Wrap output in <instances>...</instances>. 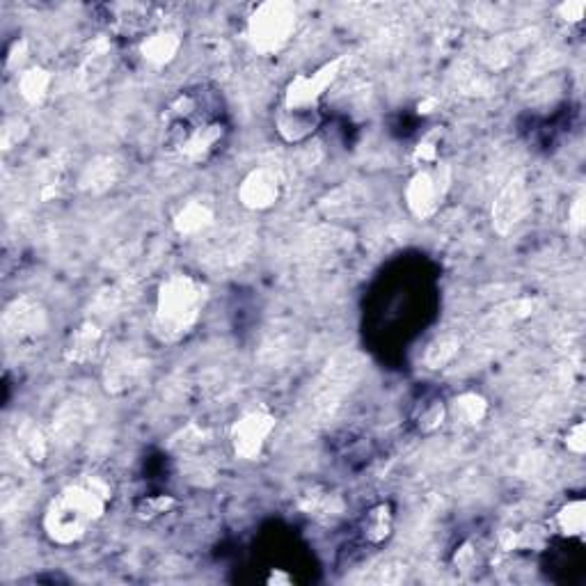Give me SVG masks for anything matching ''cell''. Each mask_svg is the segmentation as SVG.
<instances>
[{
    "label": "cell",
    "mask_w": 586,
    "mask_h": 586,
    "mask_svg": "<svg viewBox=\"0 0 586 586\" xmlns=\"http://www.w3.org/2000/svg\"><path fill=\"white\" fill-rule=\"evenodd\" d=\"M113 488L97 474H81L53 497L44 511V534L55 545H76L106 516Z\"/></svg>",
    "instance_id": "obj_1"
},
{
    "label": "cell",
    "mask_w": 586,
    "mask_h": 586,
    "mask_svg": "<svg viewBox=\"0 0 586 586\" xmlns=\"http://www.w3.org/2000/svg\"><path fill=\"white\" fill-rule=\"evenodd\" d=\"M209 303V287L200 277L174 273L156 291L152 330L158 342L177 344L200 323Z\"/></svg>",
    "instance_id": "obj_2"
},
{
    "label": "cell",
    "mask_w": 586,
    "mask_h": 586,
    "mask_svg": "<svg viewBox=\"0 0 586 586\" xmlns=\"http://www.w3.org/2000/svg\"><path fill=\"white\" fill-rule=\"evenodd\" d=\"M220 117H223V97L218 90L209 85L181 90L163 113L165 142L174 152L190 131L209 122H220Z\"/></svg>",
    "instance_id": "obj_3"
},
{
    "label": "cell",
    "mask_w": 586,
    "mask_h": 586,
    "mask_svg": "<svg viewBox=\"0 0 586 586\" xmlns=\"http://www.w3.org/2000/svg\"><path fill=\"white\" fill-rule=\"evenodd\" d=\"M298 7L289 0H268L255 7L250 14L245 37L252 49L261 55H275L287 49V44L296 35Z\"/></svg>",
    "instance_id": "obj_4"
},
{
    "label": "cell",
    "mask_w": 586,
    "mask_h": 586,
    "mask_svg": "<svg viewBox=\"0 0 586 586\" xmlns=\"http://www.w3.org/2000/svg\"><path fill=\"white\" fill-rule=\"evenodd\" d=\"M346 65V58H335L330 62H323L310 74L293 76L289 85L284 87L282 106L289 108H319V101L326 97V92L337 83L342 76V69Z\"/></svg>",
    "instance_id": "obj_5"
},
{
    "label": "cell",
    "mask_w": 586,
    "mask_h": 586,
    "mask_svg": "<svg viewBox=\"0 0 586 586\" xmlns=\"http://www.w3.org/2000/svg\"><path fill=\"white\" fill-rule=\"evenodd\" d=\"M449 188V170L440 163L435 168H422L410 177L406 186V207L417 220H429L438 213Z\"/></svg>",
    "instance_id": "obj_6"
},
{
    "label": "cell",
    "mask_w": 586,
    "mask_h": 586,
    "mask_svg": "<svg viewBox=\"0 0 586 586\" xmlns=\"http://www.w3.org/2000/svg\"><path fill=\"white\" fill-rule=\"evenodd\" d=\"M3 335L7 342L23 344L39 339L49 328V314H46V307L42 300L33 296H21L14 298L10 305L5 307L3 312Z\"/></svg>",
    "instance_id": "obj_7"
},
{
    "label": "cell",
    "mask_w": 586,
    "mask_h": 586,
    "mask_svg": "<svg viewBox=\"0 0 586 586\" xmlns=\"http://www.w3.org/2000/svg\"><path fill=\"white\" fill-rule=\"evenodd\" d=\"M275 424L277 419L266 408L248 410V413L236 419L232 431H229V442H232V451L236 458H241V461H257L268 438L275 431Z\"/></svg>",
    "instance_id": "obj_8"
},
{
    "label": "cell",
    "mask_w": 586,
    "mask_h": 586,
    "mask_svg": "<svg viewBox=\"0 0 586 586\" xmlns=\"http://www.w3.org/2000/svg\"><path fill=\"white\" fill-rule=\"evenodd\" d=\"M529 186L522 174L506 181L493 202V227L497 234H511L529 213Z\"/></svg>",
    "instance_id": "obj_9"
},
{
    "label": "cell",
    "mask_w": 586,
    "mask_h": 586,
    "mask_svg": "<svg viewBox=\"0 0 586 586\" xmlns=\"http://www.w3.org/2000/svg\"><path fill=\"white\" fill-rule=\"evenodd\" d=\"M282 177L275 168L250 170L239 184V202L248 211H268L280 202Z\"/></svg>",
    "instance_id": "obj_10"
},
{
    "label": "cell",
    "mask_w": 586,
    "mask_h": 586,
    "mask_svg": "<svg viewBox=\"0 0 586 586\" xmlns=\"http://www.w3.org/2000/svg\"><path fill=\"white\" fill-rule=\"evenodd\" d=\"M227 140V124L220 122H209L204 126H197L188 133V136L179 142V147L174 149L184 161L188 163H207L209 158L220 152V147L225 145Z\"/></svg>",
    "instance_id": "obj_11"
},
{
    "label": "cell",
    "mask_w": 586,
    "mask_h": 586,
    "mask_svg": "<svg viewBox=\"0 0 586 586\" xmlns=\"http://www.w3.org/2000/svg\"><path fill=\"white\" fill-rule=\"evenodd\" d=\"M323 122L319 108L282 106L275 113V131L287 145H303L310 140Z\"/></svg>",
    "instance_id": "obj_12"
},
{
    "label": "cell",
    "mask_w": 586,
    "mask_h": 586,
    "mask_svg": "<svg viewBox=\"0 0 586 586\" xmlns=\"http://www.w3.org/2000/svg\"><path fill=\"white\" fill-rule=\"evenodd\" d=\"M181 46H184V39H181L177 30L161 28V30H152L147 37L140 39L138 55L147 67L163 69L172 65L174 58H177L181 51Z\"/></svg>",
    "instance_id": "obj_13"
},
{
    "label": "cell",
    "mask_w": 586,
    "mask_h": 586,
    "mask_svg": "<svg viewBox=\"0 0 586 586\" xmlns=\"http://www.w3.org/2000/svg\"><path fill=\"white\" fill-rule=\"evenodd\" d=\"M122 177V161L113 154L94 156L78 174V188L87 195H101L113 188Z\"/></svg>",
    "instance_id": "obj_14"
},
{
    "label": "cell",
    "mask_w": 586,
    "mask_h": 586,
    "mask_svg": "<svg viewBox=\"0 0 586 586\" xmlns=\"http://www.w3.org/2000/svg\"><path fill=\"white\" fill-rule=\"evenodd\" d=\"M92 422L90 408L83 401H69L58 408L51 422V440L60 445H74L81 440L87 424Z\"/></svg>",
    "instance_id": "obj_15"
},
{
    "label": "cell",
    "mask_w": 586,
    "mask_h": 586,
    "mask_svg": "<svg viewBox=\"0 0 586 586\" xmlns=\"http://www.w3.org/2000/svg\"><path fill=\"white\" fill-rule=\"evenodd\" d=\"M12 442L17 447V454L26 458L28 463H44L49 456L51 435L33 422V419H19L12 422Z\"/></svg>",
    "instance_id": "obj_16"
},
{
    "label": "cell",
    "mask_w": 586,
    "mask_h": 586,
    "mask_svg": "<svg viewBox=\"0 0 586 586\" xmlns=\"http://www.w3.org/2000/svg\"><path fill=\"white\" fill-rule=\"evenodd\" d=\"M110 28L115 33L126 37H147L152 33V21L154 10L149 5H136V3H124V5H110Z\"/></svg>",
    "instance_id": "obj_17"
},
{
    "label": "cell",
    "mask_w": 586,
    "mask_h": 586,
    "mask_svg": "<svg viewBox=\"0 0 586 586\" xmlns=\"http://www.w3.org/2000/svg\"><path fill=\"white\" fill-rule=\"evenodd\" d=\"M147 371V362L136 355H115L104 369V383L110 394H124L140 383L142 374Z\"/></svg>",
    "instance_id": "obj_18"
},
{
    "label": "cell",
    "mask_w": 586,
    "mask_h": 586,
    "mask_svg": "<svg viewBox=\"0 0 586 586\" xmlns=\"http://www.w3.org/2000/svg\"><path fill=\"white\" fill-rule=\"evenodd\" d=\"M216 223V209L209 200H188L172 218V227L179 236H197L204 234Z\"/></svg>",
    "instance_id": "obj_19"
},
{
    "label": "cell",
    "mask_w": 586,
    "mask_h": 586,
    "mask_svg": "<svg viewBox=\"0 0 586 586\" xmlns=\"http://www.w3.org/2000/svg\"><path fill=\"white\" fill-rule=\"evenodd\" d=\"M101 344H104V330L97 321H85L69 335L65 358L71 364H87L97 358Z\"/></svg>",
    "instance_id": "obj_20"
},
{
    "label": "cell",
    "mask_w": 586,
    "mask_h": 586,
    "mask_svg": "<svg viewBox=\"0 0 586 586\" xmlns=\"http://www.w3.org/2000/svg\"><path fill=\"white\" fill-rule=\"evenodd\" d=\"M110 69H113V51H110V44L106 42V39H97L81 62V69H78V83H81V87H85V90L97 87L101 81H106Z\"/></svg>",
    "instance_id": "obj_21"
},
{
    "label": "cell",
    "mask_w": 586,
    "mask_h": 586,
    "mask_svg": "<svg viewBox=\"0 0 586 586\" xmlns=\"http://www.w3.org/2000/svg\"><path fill=\"white\" fill-rule=\"evenodd\" d=\"M360 532L364 543L383 545L390 541L394 532V506L390 502H378L364 513L360 522Z\"/></svg>",
    "instance_id": "obj_22"
},
{
    "label": "cell",
    "mask_w": 586,
    "mask_h": 586,
    "mask_svg": "<svg viewBox=\"0 0 586 586\" xmlns=\"http://www.w3.org/2000/svg\"><path fill=\"white\" fill-rule=\"evenodd\" d=\"M298 509L307 513L314 520H337L344 513V500L328 488H310L305 495H300Z\"/></svg>",
    "instance_id": "obj_23"
},
{
    "label": "cell",
    "mask_w": 586,
    "mask_h": 586,
    "mask_svg": "<svg viewBox=\"0 0 586 586\" xmlns=\"http://www.w3.org/2000/svg\"><path fill=\"white\" fill-rule=\"evenodd\" d=\"M525 33L527 30H520L516 35H500L490 39V42L481 49L483 67H488L490 71L509 67L513 58H516V53L529 42V39H520Z\"/></svg>",
    "instance_id": "obj_24"
},
{
    "label": "cell",
    "mask_w": 586,
    "mask_h": 586,
    "mask_svg": "<svg viewBox=\"0 0 586 586\" xmlns=\"http://www.w3.org/2000/svg\"><path fill=\"white\" fill-rule=\"evenodd\" d=\"M447 415H449V408L445 399L438 397V394H424V397L415 403L413 415L410 417H413V424L419 433L431 435L445 424Z\"/></svg>",
    "instance_id": "obj_25"
},
{
    "label": "cell",
    "mask_w": 586,
    "mask_h": 586,
    "mask_svg": "<svg viewBox=\"0 0 586 586\" xmlns=\"http://www.w3.org/2000/svg\"><path fill=\"white\" fill-rule=\"evenodd\" d=\"M53 76L44 67H30L19 76V94L30 106H42L49 97Z\"/></svg>",
    "instance_id": "obj_26"
},
{
    "label": "cell",
    "mask_w": 586,
    "mask_h": 586,
    "mask_svg": "<svg viewBox=\"0 0 586 586\" xmlns=\"http://www.w3.org/2000/svg\"><path fill=\"white\" fill-rule=\"evenodd\" d=\"M554 525L566 538H582L586 529V502L580 497L566 502L554 516Z\"/></svg>",
    "instance_id": "obj_27"
},
{
    "label": "cell",
    "mask_w": 586,
    "mask_h": 586,
    "mask_svg": "<svg viewBox=\"0 0 586 586\" xmlns=\"http://www.w3.org/2000/svg\"><path fill=\"white\" fill-rule=\"evenodd\" d=\"M454 415L465 426H477L488 415V401L477 392H463L454 401Z\"/></svg>",
    "instance_id": "obj_28"
},
{
    "label": "cell",
    "mask_w": 586,
    "mask_h": 586,
    "mask_svg": "<svg viewBox=\"0 0 586 586\" xmlns=\"http://www.w3.org/2000/svg\"><path fill=\"white\" fill-rule=\"evenodd\" d=\"M461 351V339L456 335H442L429 344L424 353V362L429 369H445Z\"/></svg>",
    "instance_id": "obj_29"
},
{
    "label": "cell",
    "mask_w": 586,
    "mask_h": 586,
    "mask_svg": "<svg viewBox=\"0 0 586 586\" xmlns=\"http://www.w3.org/2000/svg\"><path fill=\"white\" fill-rule=\"evenodd\" d=\"M174 504H177V500H174L172 495H147V497H140L133 511H136V518L152 522L156 518L165 516V513H170L174 509Z\"/></svg>",
    "instance_id": "obj_30"
},
{
    "label": "cell",
    "mask_w": 586,
    "mask_h": 586,
    "mask_svg": "<svg viewBox=\"0 0 586 586\" xmlns=\"http://www.w3.org/2000/svg\"><path fill=\"white\" fill-rule=\"evenodd\" d=\"M30 136V124L23 120V117H7L3 122V129H0V140H3V149L10 152V149L23 145Z\"/></svg>",
    "instance_id": "obj_31"
},
{
    "label": "cell",
    "mask_w": 586,
    "mask_h": 586,
    "mask_svg": "<svg viewBox=\"0 0 586 586\" xmlns=\"http://www.w3.org/2000/svg\"><path fill=\"white\" fill-rule=\"evenodd\" d=\"M438 147H440L438 138L426 136L413 147V154H410V158H413V163L417 165L419 170L426 168V165H438V156H440Z\"/></svg>",
    "instance_id": "obj_32"
},
{
    "label": "cell",
    "mask_w": 586,
    "mask_h": 586,
    "mask_svg": "<svg viewBox=\"0 0 586 586\" xmlns=\"http://www.w3.org/2000/svg\"><path fill=\"white\" fill-rule=\"evenodd\" d=\"M548 541V532L541 527H529L525 532H518V550H541Z\"/></svg>",
    "instance_id": "obj_33"
},
{
    "label": "cell",
    "mask_w": 586,
    "mask_h": 586,
    "mask_svg": "<svg viewBox=\"0 0 586 586\" xmlns=\"http://www.w3.org/2000/svg\"><path fill=\"white\" fill-rule=\"evenodd\" d=\"M584 220H586L584 193L580 190V193H577V197L573 200V204H570V209H568V227L573 229L575 234H580L584 229Z\"/></svg>",
    "instance_id": "obj_34"
},
{
    "label": "cell",
    "mask_w": 586,
    "mask_h": 586,
    "mask_svg": "<svg viewBox=\"0 0 586 586\" xmlns=\"http://www.w3.org/2000/svg\"><path fill=\"white\" fill-rule=\"evenodd\" d=\"M566 447L568 451H573L575 456H582L586 451V429H584V422H577L568 429L566 433Z\"/></svg>",
    "instance_id": "obj_35"
},
{
    "label": "cell",
    "mask_w": 586,
    "mask_h": 586,
    "mask_svg": "<svg viewBox=\"0 0 586 586\" xmlns=\"http://www.w3.org/2000/svg\"><path fill=\"white\" fill-rule=\"evenodd\" d=\"M584 12H586L584 0H568V3L559 7V17L568 23H580L584 19Z\"/></svg>",
    "instance_id": "obj_36"
},
{
    "label": "cell",
    "mask_w": 586,
    "mask_h": 586,
    "mask_svg": "<svg viewBox=\"0 0 586 586\" xmlns=\"http://www.w3.org/2000/svg\"><path fill=\"white\" fill-rule=\"evenodd\" d=\"M23 53H26V42H23V39H21V42H14L10 55H7V69L17 67L19 62L23 60Z\"/></svg>",
    "instance_id": "obj_37"
},
{
    "label": "cell",
    "mask_w": 586,
    "mask_h": 586,
    "mask_svg": "<svg viewBox=\"0 0 586 586\" xmlns=\"http://www.w3.org/2000/svg\"><path fill=\"white\" fill-rule=\"evenodd\" d=\"M456 564H458V568H470L474 564L472 545H463V548L456 552Z\"/></svg>",
    "instance_id": "obj_38"
}]
</instances>
